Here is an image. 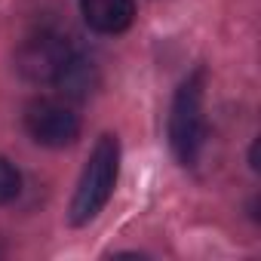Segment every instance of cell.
Wrapping results in <instances>:
<instances>
[{
	"label": "cell",
	"instance_id": "1",
	"mask_svg": "<svg viewBox=\"0 0 261 261\" xmlns=\"http://www.w3.org/2000/svg\"><path fill=\"white\" fill-rule=\"evenodd\" d=\"M117 166H120V145L114 136H101L77 181L71 200V224H86L108 206L117 185Z\"/></svg>",
	"mask_w": 261,
	"mask_h": 261
},
{
	"label": "cell",
	"instance_id": "2",
	"mask_svg": "<svg viewBox=\"0 0 261 261\" xmlns=\"http://www.w3.org/2000/svg\"><path fill=\"white\" fill-rule=\"evenodd\" d=\"M169 145L178 157V163L194 166L203 145H206V117H203V74L188 77L175 98L169 114Z\"/></svg>",
	"mask_w": 261,
	"mask_h": 261
},
{
	"label": "cell",
	"instance_id": "3",
	"mask_svg": "<svg viewBox=\"0 0 261 261\" xmlns=\"http://www.w3.org/2000/svg\"><path fill=\"white\" fill-rule=\"evenodd\" d=\"M71 53L74 49H71L65 34H59V31H37L19 46L16 68L31 83H56V77L62 74L65 62L71 59Z\"/></svg>",
	"mask_w": 261,
	"mask_h": 261
},
{
	"label": "cell",
	"instance_id": "4",
	"mask_svg": "<svg viewBox=\"0 0 261 261\" xmlns=\"http://www.w3.org/2000/svg\"><path fill=\"white\" fill-rule=\"evenodd\" d=\"M28 136L43 148H65L80 136V117L59 98H40L25 111Z\"/></svg>",
	"mask_w": 261,
	"mask_h": 261
},
{
	"label": "cell",
	"instance_id": "5",
	"mask_svg": "<svg viewBox=\"0 0 261 261\" xmlns=\"http://www.w3.org/2000/svg\"><path fill=\"white\" fill-rule=\"evenodd\" d=\"M80 13L86 25L98 34H120L133 25L136 4L133 0H80Z\"/></svg>",
	"mask_w": 261,
	"mask_h": 261
},
{
	"label": "cell",
	"instance_id": "6",
	"mask_svg": "<svg viewBox=\"0 0 261 261\" xmlns=\"http://www.w3.org/2000/svg\"><path fill=\"white\" fill-rule=\"evenodd\" d=\"M98 65L80 53H71V59L65 62L62 74L56 77V86L68 95V98H89L95 89H98Z\"/></svg>",
	"mask_w": 261,
	"mask_h": 261
},
{
	"label": "cell",
	"instance_id": "7",
	"mask_svg": "<svg viewBox=\"0 0 261 261\" xmlns=\"http://www.w3.org/2000/svg\"><path fill=\"white\" fill-rule=\"evenodd\" d=\"M19 188H22V178H19L16 166H13L10 160H4V157H0V206H4V203H10V200H16Z\"/></svg>",
	"mask_w": 261,
	"mask_h": 261
}]
</instances>
